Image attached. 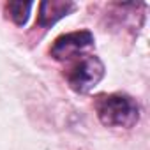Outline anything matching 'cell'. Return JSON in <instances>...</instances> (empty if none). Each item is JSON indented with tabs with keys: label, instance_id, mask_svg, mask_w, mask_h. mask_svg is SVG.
Returning <instances> with one entry per match:
<instances>
[{
	"label": "cell",
	"instance_id": "cell-4",
	"mask_svg": "<svg viewBox=\"0 0 150 150\" xmlns=\"http://www.w3.org/2000/svg\"><path fill=\"white\" fill-rule=\"evenodd\" d=\"M76 9V4L69 0H44L39 4V14H37V25L41 28H50L58 20L65 18Z\"/></svg>",
	"mask_w": 150,
	"mask_h": 150
},
{
	"label": "cell",
	"instance_id": "cell-1",
	"mask_svg": "<svg viewBox=\"0 0 150 150\" xmlns=\"http://www.w3.org/2000/svg\"><path fill=\"white\" fill-rule=\"evenodd\" d=\"M99 120L108 127H132L139 120V106L127 94H104L96 99Z\"/></svg>",
	"mask_w": 150,
	"mask_h": 150
},
{
	"label": "cell",
	"instance_id": "cell-5",
	"mask_svg": "<svg viewBox=\"0 0 150 150\" xmlns=\"http://www.w3.org/2000/svg\"><path fill=\"white\" fill-rule=\"evenodd\" d=\"M34 4L32 2H9L6 6V11H7V16L18 25V27H23L30 16V11H32Z\"/></svg>",
	"mask_w": 150,
	"mask_h": 150
},
{
	"label": "cell",
	"instance_id": "cell-2",
	"mask_svg": "<svg viewBox=\"0 0 150 150\" xmlns=\"http://www.w3.org/2000/svg\"><path fill=\"white\" fill-rule=\"evenodd\" d=\"M69 62L71 65L65 69V80L78 94L90 92L104 76V64L96 55H81Z\"/></svg>",
	"mask_w": 150,
	"mask_h": 150
},
{
	"label": "cell",
	"instance_id": "cell-3",
	"mask_svg": "<svg viewBox=\"0 0 150 150\" xmlns=\"http://www.w3.org/2000/svg\"><path fill=\"white\" fill-rule=\"evenodd\" d=\"M94 44V34L90 30H80V32H71L64 34L55 39V42L50 48V53L55 60H72L80 57V53Z\"/></svg>",
	"mask_w": 150,
	"mask_h": 150
}]
</instances>
